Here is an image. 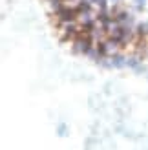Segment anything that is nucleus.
I'll use <instances>...</instances> for the list:
<instances>
[{
    "label": "nucleus",
    "instance_id": "nucleus-1",
    "mask_svg": "<svg viewBox=\"0 0 148 150\" xmlns=\"http://www.w3.org/2000/svg\"><path fill=\"white\" fill-rule=\"evenodd\" d=\"M55 29L73 50L99 61H143L148 26L134 0H44Z\"/></svg>",
    "mask_w": 148,
    "mask_h": 150
}]
</instances>
